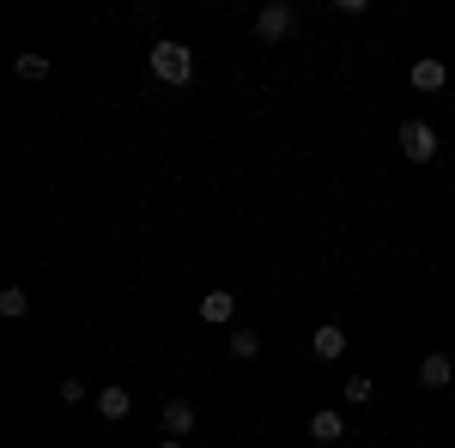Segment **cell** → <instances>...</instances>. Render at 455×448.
I'll list each match as a JSON object with an SVG mask.
<instances>
[{
	"label": "cell",
	"mask_w": 455,
	"mask_h": 448,
	"mask_svg": "<svg viewBox=\"0 0 455 448\" xmlns=\"http://www.w3.org/2000/svg\"><path fill=\"white\" fill-rule=\"evenodd\" d=\"M340 394H347V406H371V400H377V381H371V376H347V381H340Z\"/></svg>",
	"instance_id": "cell-11"
},
{
	"label": "cell",
	"mask_w": 455,
	"mask_h": 448,
	"mask_svg": "<svg viewBox=\"0 0 455 448\" xmlns=\"http://www.w3.org/2000/svg\"><path fill=\"white\" fill-rule=\"evenodd\" d=\"M98 413H104L109 424H122V418L134 413V388H122V381H109V388H98Z\"/></svg>",
	"instance_id": "cell-7"
},
{
	"label": "cell",
	"mask_w": 455,
	"mask_h": 448,
	"mask_svg": "<svg viewBox=\"0 0 455 448\" xmlns=\"http://www.w3.org/2000/svg\"><path fill=\"white\" fill-rule=\"evenodd\" d=\"M401 158H407V164H431V158H437V128H431V122H401Z\"/></svg>",
	"instance_id": "cell-3"
},
{
	"label": "cell",
	"mask_w": 455,
	"mask_h": 448,
	"mask_svg": "<svg viewBox=\"0 0 455 448\" xmlns=\"http://www.w3.org/2000/svg\"><path fill=\"white\" fill-rule=\"evenodd\" d=\"M25 310H31V291H25V285H6V291H0V315H6V321H19Z\"/></svg>",
	"instance_id": "cell-12"
},
{
	"label": "cell",
	"mask_w": 455,
	"mask_h": 448,
	"mask_svg": "<svg viewBox=\"0 0 455 448\" xmlns=\"http://www.w3.org/2000/svg\"><path fill=\"white\" fill-rule=\"evenodd\" d=\"M146 61H152V79L171 85V91H188V85H195V49L176 43V36H158V43L146 49Z\"/></svg>",
	"instance_id": "cell-1"
},
{
	"label": "cell",
	"mask_w": 455,
	"mask_h": 448,
	"mask_svg": "<svg viewBox=\"0 0 455 448\" xmlns=\"http://www.w3.org/2000/svg\"><path fill=\"white\" fill-rule=\"evenodd\" d=\"M450 381H455V358H450V351H425V358H419V388L443 394Z\"/></svg>",
	"instance_id": "cell-5"
},
{
	"label": "cell",
	"mask_w": 455,
	"mask_h": 448,
	"mask_svg": "<svg viewBox=\"0 0 455 448\" xmlns=\"http://www.w3.org/2000/svg\"><path fill=\"white\" fill-rule=\"evenodd\" d=\"M158 424H164V436H188V430L201 424V413H195L188 400H164V413H158Z\"/></svg>",
	"instance_id": "cell-8"
},
{
	"label": "cell",
	"mask_w": 455,
	"mask_h": 448,
	"mask_svg": "<svg viewBox=\"0 0 455 448\" xmlns=\"http://www.w3.org/2000/svg\"><path fill=\"white\" fill-rule=\"evenodd\" d=\"M158 448H182V436H164V443H158Z\"/></svg>",
	"instance_id": "cell-16"
},
{
	"label": "cell",
	"mask_w": 455,
	"mask_h": 448,
	"mask_svg": "<svg viewBox=\"0 0 455 448\" xmlns=\"http://www.w3.org/2000/svg\"><path fill=\"white\" fill-rule=\"evenodd\" d=\"M291 31H298V6L291 0H267L255 12V43H285Z\"/></svg>",
	"instance_id": "cell-2"
},
{
	"label": "cell",
	"mask_w": 455,
	"mask_h": 448,
	"mask_svg": "<svg viewBox=\"0 0 455 448\" xmlns=\"http://www.w3.org/2000/svg\"><path fill=\"white\" fill-rule=\"evenodd\" d=\"M310 436H315L322 448H334L340 436H347V418L334 413V406H322V413H310Z\"/></svg>",
	"instance_id": "cell-10"
},
{
	"label": "cell",
	"mask_w": 455,
	"mask_h": 448,
	"mask_svg": "<svg viewBox=\"0 0 455 448\" xmlns=\"http://www.w3.org/2000/svg\"><path fill=\"white\" fill-rule=\"evenodd\" d=\"M261 351V334L255 327H231V358H255Z\"/></svg>",
	"instance_id": "cell-13"
},
{
	"label": "cell",
	"mask_w": 455,
	"mask_h": 448,
	"mask_svg": "<svg viewBox=\"0 0 455 448\" xmlns=\"http://www.w3.org/2000/svg\"><path fill=\"white\" fill-rule=\"evenodd\" d=\"M201 321L207 327H231L237 321V291H207L201 297Z\"/></svg>",
	"instance_id": "cell-6"
},
{
	"label": "cell",
	"mask_w": 455,
	"mask_h": 448,
	"mask_svg": "<svg viewBox=\"0 0 455 448\" xmlns=\"http://www.w3.org/2000/svg\"><path fill=\"white\" fill-rule=\"evenodd\" d=\"M12 67H19V79H49V55H19Z\"/></svg>",
	"instance_id": "cell-14"
},
{
	"label": "cell",
	"mask_w": 455,
	"mask_h": 448,
	"mask_svg": "<svg viewBox=\"0 0 455 448\" xmlns=\"http://www.w3.org/2000/svg\"><path fill=\"white\" fill-rule=\"evenodd\" d=\"M407 79H413V91H443V85H450V67H443L437 55H425V61H413Z\"/></svg>",
	"instance_id": "cell-9"
},
{
	"label": "cell",
	"mask_w": 455,
	"mask_h": 448,
	"mask_svg": "<svg viewBox=\"0 0 455 448\" xmlns=\"http://www.w3.org/2000/svg\"><path fill=\"white\" fill-rule=\"evenodd\" d=\"M310 358L315 364H334V358H347V327L340 321H322L310 334Z\"/></svg>",
	"instance_id": "cell-4"
},
{
	"label": "cell",
	"mask_w": 455,
	"mask_h": 448,
	"mask_svg": "<svg viewBox=\"0 0 455 448\" xmlns=\"http://www.w3.org/2000/svg\"><path fill=\"white\" fill-rule=\"evenodd\" d=\"M55 394H61V406H79V400H85V381H79V376H68L61 388H55Z\"/></svg>",
	"instance_id": "cell-15"
}]
</instances>
